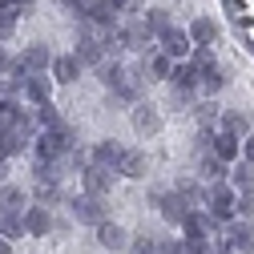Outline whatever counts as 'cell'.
Here are the masks:
<instances>
[{"instance_id":"obj_34","label":"cell","mask_w":254,"mask_h":254,"mask_svg":"<svg viewBox=\"0 0 254 254\" xmlns=\"http://www.w3.org/2000/svg\"><path fill=\"white\" fill-rule=\"evenodd\" d=\"M222 85H226V73H222V69H218V65H214V69H206V73H202V89H206V93H210V97H214V93H218V89H222Z\"/></svg>"},{"instance_id":"obj_9","label":"cell","mask_w":254,"mask_h":254,"mask_svg":"<svg viewBox=\"0 0 254 254\" xmlns=\"http://www.w3.org/2000/svg\"><path fill=\"white\" fill-rule=\"evenodd\" d=\"M141 69H125L121 65V77H117V85H113V97H121V101H137L141 97Z\"/></svg>"},{"instance_id":"obj_22","label":"cell","mask_w":254,"mask_h":254,"mask_svg":"<svg viewBox=\"0 0 254 254\" xmlns=\"http://www.w3.org/2000/svg\"><path fill=\"white\" fill-rule=\"evenodd\" d=\"M218 33H222V28H218L210 16H198L194 24H190V37H194V45H214Z\"/></svg>"},{"instance_id":"obj_36","label":"cell","mask_w":254,"mask_h":254,"mask_svg":"<svg viewBox=\"0 0 254 254\" xmlns=\"http://www.w3.org/2000/svg\"><path fill=\"white\" fill-rule=\"evenodd\" d=\"M242 153H246V162H254V133L242 137Z\"/></svg>"},{"instance_id":"obj_24","label":"cell","mask_w":254,"mask_h":254,"mask_svg":"<svg viewBox=\"0 0 254 254\" xmlns=\"http://www.w3.org/2000/svg\"><path fill=\"white\" fill-rule=\"evenodd\" d=\"M222 129L234 133V137H250V117L238 113V109H226V113H222Z\"/></svg>"},{"instance_id":"obj_13","label":"cell","mask_w":254,"mask_h":254,"mask_svg":"<svg viewBox=\"0 0 254 254\" xmlns=\"http://www.w3.org/2000/svg\"><path fill=\"white\" fill-rule=\"evenodd\" d=\"M53 77H57V85H73V81L81 77V57H77V53L53 57Z\"/></svg>"},{"instance_id":"obj_14","label":"cell","mask_w":254,"mask_h":254,"mask_svg":"<svg viewBox=\"0 0 254 254\" xmlns=\"http://www.w3.org/2000/svg\"><path fill=\"white\" fill-rule=\"evenodd\" d=\"M85 20H93V24H117V4H113V0H89V4H85V12H81Z\"/></svg>"},{"instance_id":"obj_11","label":"cell","mask_w":254,"mask_h":254,"mask_svg":"<svg viewBox=\"0 0 254 254\" xmlns=\"http://www.w3.org/2000/svg\"><path fill=\"white\" fill-rule=\"evenodd\" d=\"M24 226H28V234H33V238H45V234L53 230V214H49V206H45V202L28 206V210H24Z\"/></svg>"},{"instance_id":"obj_12","label":"cell","mask_w":254,"mask_h":254,"mask_svg":"<svg viewBox=\"0 0 254 254\" xmlns=\"http://www.w3.org/2000/svg\"><path fill=\"white\" fill-rule=\"evenodd\" d=\"M97 242H101L105 250H129V234H125L117 222H109V218L97 226Z\"/></svg>"},{"instance_id":"obj_15","label":"cell","mask_w":254,"mask_h":254,"mask_svg":"<svg viewBox=\"0 0 254 254\" xmlns=\"http://www.w3.org/2000/svg\"><path fill=\"white\" fill-rule=\"evenodd\" d=\"M210 149L230 166V162H238V153H242V137H234V133L222 129V133H214V145H210Z\"/></svg>"},{"instance_id":"obj_7","label":"cell","mask_w":254,"mask_h":254,"mask_svg":"<svg viewBox=\"0 0 254 254\" xmlns=\"http://www.w3.org/2000/svg\"><path fill=\"white\" fill-rule=\"evenodd\" d=\"M53 85H57V77H49V69H45V73H28L24 97L33 101V105H45V101H53Z\"/></svg>"},{"instance_id":"obj_30","label":"cell","mask_w":254,"mask_h":254,"mask_svg":"<svg viewBox=\"0 0 254 254\" xmlns=\"http://www.w3.org/2000/svg\"><path fill=\"white\" fill-rule=\"evenodd\" d=\"M129 254H162V242H157L153 234H137L129 242Z\"/></svg>"},{"instance_id":"obj_29","label":"cell","mask_w":254,"mask_h":254,"mask_svg":"<svg viewBox=\"0 0 254 254\" xmlns=\"http://www.w3.org/2000/svg\"><path fill=\"white\" fill-rule=\"evenodd\" d=\"M194 117H198V125H202V129H214V125L222 121V109H218L214 101H202V105L194 109Z\"/></svg>"},{"instance_id":"obj_8","label":"cell","mask_w":254,"mask_h":254,"mask_svg":"<svg viewBox=\"0 0 254 254\" xmlns=\"http://www.w3.org/2000/svg\"><path fill=\"white\" fill-rule=\"evenodd\" d=\"M105 53H109V45H105L101 37L81 33V41H77V57H81V65H93V69H97L101 61H105Z\"/></svg>"},{"instance_id":"obj_2","label":"cell","mask_w":254,"mask_h":254,"mask_svg":"<svg viewBox=\"0 0 254 254\" xmlns=\"http://www.w3.org/2000/svg\"><path fill=\"white\" fill-rule=\"evenodd\" d=\"M73 218L85 222V226H101V222L109 218V210H105V194H93V190L77 194V198H73Z\"/></svg>"},{"instance_id":"obj_28","label":"cell","mask_w":254,"mask_h":254,"mask_svg":"<svg viewBox=\"0 0 254 254\" xmlns=\"http://www.w3.org/2000/svg\"><path fill=\"white\" fill-rule=\"evenodd\" d=\"M24 121V109H16V101H0V133Z\"/></svg>"},{"instance_id":"obj_32","label":"cell","mask_w":254,"mask_h":254,"mask_svg":"<svg viewBox=\"0 0 254 254\" xmlns=\"http://www.w3.org/2000/svg\"><path fill=\"white\" fill-rule=\"evenodd\" d=\"M57 198H61V186H57L53 178H45V174H41V182H37V202H45V206H49V202H57Z\"/></svg>"},{"instance_id":"obj_3","label":"cell","mask_w":254,"mask_h":254,"mask_svg":"<svg viewBox=\"0 0 254 254\" xmlns=\"http://www.w3.org/2000/svg\"><path fill=\"white\" fill-rule=\"evenodd\" d=\"M218 250L222 254H250L254 250V230L246 226V222H226V230H222V238H218Z\"/></svg>"},{"instance_id":"obj_1","label":"cell","mask_w":254,"mask_h":254,"mask_svg":"<svg viewBox=\"0 0 254 254\" xmlns=\"http://www.w3.org/2000/svg\"><path fill=\"white\" fill-rule=\"evenodd\" d=\"M238 190L234 186H222V182H214L210 190H206V210L218 218V222H234L238 218Z\"/></svg>"},{"instance_id":"obj_6","label":"cell","mask_w":254,"mask_h":254,"mask_svg":"<svg viewBox=\"0 0 254 254\" xmlns=\"http://www.w3.org/2000/svg\"><path fill=\"white\" fill-rule=\"evenodd\" d=\"M157 45H162L174 61H186L190 53H194V37H190V28H166V33L157 37Z\"/></svg>"},{"instance_id":"obj_27","label":"cell","mask_w":254,"mask_h":254,"mask_svg":"<svg viewBox=\"0 0 254 254\" xmlns=\"http://www.w3.org/2000/svg\"><path fill=\"white\" fill-rule=\"evenodd\" d=\"M37 125H41V129H61V113H57V105L53 101H45V105H37Z\"/></svg>"},{"instance_id":"obj_19","label":"cell","mask_w":254,"mask_h":254,"mask_svg":"<svg viewBox=\"0 0 254 254\" xmlns=\"http://www.w3.org/2000/svg\"><path fill=\"white\" fill-rule=\"evenodd\" d=\"M145 170H149L145 153H141V149H125V157H121V178H133V182H141V178H145Z\"/></svg>"},{"instance_id":"obj_25","label":"cell","mask_w":254,"mask_h":254,"mask_svg":"<svg viewBox=\"0 0 254 254\" xmlns=\"http://www.w3.org/2000/svg\"><path fill=\"white\" fill-rule=\"evenodd\" d=\"M0 234H4V238H24L28 234L24 214H0Z\"/></svg>"},{"instance_id":"obj_17","label":"cell","mask_w":254,"mask_h":254,"mask_svg":"<svg viewBox=\"0 0 254 254\" xmlns=\"http://www.w3.org/2000/svg\"><path fill=\"white\" fill-rule=\"evenodd\" d=\"M93 157H97V162H105V166H113V170L121 174V157H125V145H121L117 137H105L97 149H93Z\"/></svg>"},{"instance_id":"obj_39","label":"cell","mask_w":254,"mask_h":254,"mask_svg":"<svg viewBox=\"0 0 254 254\" xmlns=\"http://www.w3.org/2000/svg\"><path fill=\"white\" fill-rule=\"evenodd\" d=\"M0 254H12V238H4V234H0Z\"/></svg>"},{"instance_id":"obj_5","label":"cell","mask_w":254,"mask_h":254,"mask_svg":"<svg viewBox=\"0 0 254 254\" xmlns=\"http://www.w3.org/2000/svg\"><path fill=\"white\" fill-rule=\"evenodd\" d=\"M157 206H162V218L170 222V226H182V222L198 210L194 202L186 198V190H170V194H162V202H157Z\"/></svg>"},{"instance_id":"obj_40","label":"cell","mask_w":254,"mask_h":254,"mask_svg":"<svg viewBox=\"0 0 254 254\" xmlns=\"http://www.w3.org/2000/svg\"><path fill=\"white\" fill-rule=\"evenodd\" d=\"M4 178H8V157L0 153V182H4Z\"/></svg>"},{"instance_id":"obj_10","label":"cell","mask_w":254,"mask_h":254,"mask_svg":"<svg viewBox=\"0 0 254 254\" xmlns=\"http://www.w3.org/2000/svg\"><path fill=\"white\" fill-rule=\"evenodd\" d=\"M133 129L141 133V137H153V133H162V113H157L153 105H133Z\"/></svg>"},{"instance_id":"obj_33","label":"cell","mask_w":254,"mask_h":254,"mask_svg":"<svg viewBox=\"0 0 254 254\" xmlns=\"http://www.w3.org/2000/svg\"><path fill=\"white\" fill-rule=\"evenodd\" d=\"M250 186H254V162H242V166L234 170V190H238V194H246Z\"/></svg>"},{"instance_id":"obj_20","label":"cell","mask_w":254,"mask_h":254,"mask_svg":"<svg viewBox=\"0 0 254 254\" xmlns=\"http://www.w3.org/2000/svg\"><path fill=\"white\" fill-rule=\"evenodd\" d=\"M28 194L24 190H16V186H0V214H24L28 206Z\"/></svg>"},{"instance_id":"obj_26","label":"cell","mask_w":254,"mask_h":254,"mask_svg":"<svg viewBox=\"0 0 254 254\" xmlns=\"http://www.w3.org/2000/svg\"><path fill=\"white\" fill-rule=\"evenodd\" d=\"M16 20H20V8H8V4H0V41L16 37Z\"/></svg>"},{"instance_id":"obj_38","label":"cell","mask_w":254,"mask_h":254,"mask_svg":"<svg viewBox=\"0 0 254 254\" xmlns=\"http://www.w3.org/2000/svg\"><path fill=\"white\" fill-rule=\"evenodd\" d=\"M61 4H69V8H77V12H85V4H89V0H61Z\"/></svg>"},{"instance_id":"obj_35","label":"cell","mask_w":254,"mask_h":254,"mask_svg":"<svg viewBox=\"0 0 254 254\" xmlns=\"http://www.w3.org/2000/svg\"><path fill=\"white\" fill-rule=\"evenodd\" d=\"M117 4V12H125V16H133L137 8H141V0H113Z\"/></svg>"},{"instance_id":"obj_23","label":"cell","mask_w":254,"mask_h":254,"mask_svg":"<svg viewBox=\"0 0 254 254\" xmlns=\"http://www.w3.org/2000/svg\"><path fill=\"white\" fill-rule=\"evenodd\" d=\"M174 65H178V61L162 49V53H153L149 57V81H166V77H174Z\"/></svg>"},{"instance_id":"obj_21","label":"cell","mask_w":254,"mask_h":254,"mask_svg":"<svg viewBox=\"0 0 254 254\" xmlns=\"http://www.w3.org/2000/svg\"><path fill=\"white\" fill-rule=\"evenodd\" d=\"M198 174L214 186V182H222V178H226V162H222L214 149H206V153H202V162H198Z\"/></svg>"},{"instance_id":"obj_31","label":"cell","mask_w":254,"mask_h":254,"mask_svg":"<svg viewBox=\"0 0 254 254\" xmlns=\"http://www.w3.org/2000/svg\"><path fill=\"white\" fill-rule=\"evenodd\" d=\"M145 20H149V28H153V37H162L166 28H174V20H170V12H166V8H149V12H145Z\"/></svg>"},{"instance_id":"obj_16","label":"cell","mask_w":254,"mask_h":254,"mask_svg":"<svg viewBox=\"0 0 254 254\" xmlns=\"http://www.w3.org/2000/svg\"><path fill=\"white\" fill-rule=\"evenodd\" d=\"M174 85H186V89H198L202 85V69H198V61H178V65H174V77H170Z\"/></svg>"},{"instance_id":"obj_18","label":"cell","mask_w":254,"mask_h":254,"mask_svg":"<svg viewBox=\"0 0 254 254\" xmlns=\"http://www.w3.org/2000/svg\"><path fill=\"white\" fill-rule=\"evenodd\" d=\"M20 65H24L28 73H45V69L53 65V57H49V49H45V45H28V49L20 53Z\"/></svg>"},{"instance_id":"obj_4","label":"cell","mask_w":254,"mask_h":254,"mask_svg":"<svg viewBox=\"0 0 254 254\" xmlns=\"http://www.w3.org/2000/svg\"><path fill=\"white\" fill-rule=\"evenodd\" d=\"M121 174L113 170V166H105V162H97V157H89V166H85V174H81V182H85V190H93V194H109L113 190V182H117Z\"/></svg>"},{"instance_id":"obj_37","label":"cell","mask_w":254,"mask_h":254,"mask_svg":"<svg viewBox=\"0 0 254 254\" xmlns=\"http://www.w3.org/2000/svg\"><path fill=\"white\" fill-rule=\"evenodd\" d=\"M0 4H8V8H20V12H24V8H33V0H0Z\"/></svg>"}]
</instances>
